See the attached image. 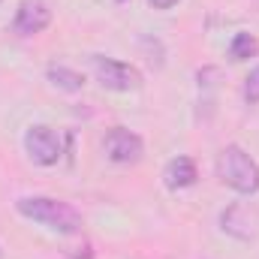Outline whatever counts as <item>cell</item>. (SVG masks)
Returning a JSON list of instances; mask_svg holds the SVG:
<instances>
[{
  "label": "cell",
  "instance_id": "obj_1",
  "mask_svg": "<svg viewBox=\"0 0 259 259\" xmlns=\"http://www.w3.org/2000/svg\"><path fill=\"white\" fill-rule=\"evenodd\" d=\"M18 214L58 232V235H78L81 232V214L61 199H52V196H24L15 202Z\"/></svg>",
  "mask_w": 259,
  "mask_h": 259
},
{
  "label": "cell",
  "instance_id": "obj_2",
  "mask_svg": "<svg viewBox=\"0 0 259 259\" xmlns=\"http://www.w3.org/2000/svg\"><path fill=\"white\" fill-rule=\"evenodd\" d=\"M217 178L235 193L253 196L259 190V163L241 145H226L217 157Z\"/></svg>",
  "mask_w": 259,
  "mask_h": 259
},
{
  "label": "cell",
  "instance_id": "obj_3",
  "mask_svg": "<svg viewBox=\"0 0 259 259\" xmlns=\"http://www.w3.org/2000/svg\"><path fill=\"white\" fill-rule=\"evenodd\" d=\"M91 66H94L97 81H100L106 91L130 94V91H139V88H142V72H139L133 64L115 61V58H103V55H94V58H91Z\"/></svg>",
  "mask_w": 259,
  "mask_h": 259
},
{
  "label": "cell",
  "instance_id": "obj_4",
  "mask_svg": "<svg viewBox=\"0 0 259 259\" xmlns=\"http://www.w3.org/2000/svg\"><path fill=\"white\" fill-rule=\"evenodd\" d=\"M24 151H27V157L36 166H55L61 160V154H64L61 136L52 127H46V124L27 127V133H24Z\"/></svg>",
  "mask_w": 259,
  "mask_h": 259
},
{
  "label": "cell",
  "instance_id": "obj_5",
  "mask_svg": "<svg viewBox=\"0 0 259 259\" xmlns=\"http://www.w3.org/2000/svg\"><path fill=\"white\" fill-rule=\"evenodd\" d=\"M220 229L238 241H253L259 235V211L247 202H232L220 214Z\"/></svg>",
  "mask_w": 259,
  "mask_h": 259
},
{
  "label": "cell",
  "instance_id": "obj_6",
  "mask_svg": "<svg viewBox=\"0 0 259 259\" xmlns=\"http://www.w3.org/2000/svg\"><path fill=\"white\" fill-rule=\"evenodd\" d=\"M103 148H106V157L112 163H121V166H130V163H139L142 154H145V142L142 136H136L133 130L127 127H112L103 139Z\"/></svg>",
  "mask_w": 259,
  "mask_h": 259
},
{
  "label": "cell",
  "instance_id": "obj_7",
  "mask_svg": "<svg viewBox=\"0 0 259 259\" xmlns=\"http://www.w3.org/2000/svg\"><path fill=\"white\" fill-rule=\"evenodd\" d=\"M52 24V6L46 0H21L12 18V30L18 36H36Z\"/></svg>",
  "mask_w": 259,
  "mask_h": 259
},
{
  "label": "cell",
  "instance_id": "obj_8",
  "mask_svg": "<svg viewBox=\"0 0 259 259\" xmlns=\"http://www.w3.org/2000/svg\"><path fill=\"white\" fill-rule=\"evenodd\" d=\"M196 178H199V172H196V163L190 157H175V160H169V166H166V172H163V181H166L169 190H187V187L196 184Z\"/></svg>",
  "mask_w": 259,
  "mask_h": 259
},
{
  "label": "cell",
  "instance_id": "obj_9",
  "mask_svg": "<svg viewBox=\"0 0 259 259\" xmlns=\"http://www.w3.org/2000/svg\"><path fill=\"white\" fill-rule=\"evenodd\" d=\"M46 78L58 88V91H66V94H75L84 88V75L72 66H64V64H49L46 69Z\"/></svg>",
  "mask_w": 259,
  "mask_h": 259
},
{
  "label": "cell",
  "instance_id": "obj_10",
  "mask_svg": "<svg viewBox=\"0 0 259 259\" xmlns=\"http://www.w3.org/2000/svg\"><path fill=\"white\" fill-rule=\"evenodd\" d=\"M256 52H259V39L253 33H247V30L235 33L232 42H229V58H232V61H247V58H253Z\"/></svg>",
  "mask_w": 259,
  "mask_h": 259
},
{
  "label": "cell",
  "instance_id": "obj_11",
  "mask_svg": "<svg viewBox=\"0 0 259 259\" xmlns=\"http://www.w3.org/2000/svg\"><path fill=\"white\" fill-rule=\"evenodd\" d=\"M244 100H247V106H256L259 103V66L247 75V81H244Z\"/></svg>",
  "mask_w": 259,
  "mask_h": 259
},
{
  "label": "cell",
  "instance_id": "obj_12",
  "mask_svg": "<svg viewBox=\"0 0 259 259\" xmlns=\"http://www.w3.org/2000/svg\"><path fill=\"white\" fill-rule=\"evenodd\" d=\"M148 3H151L154 9H172V6H175L178 0H148Z\"/></svg>",
  "mask_w": 259,
  "mask_h": 259
},
{
  "label": "cell",
  "instance_id": "obj_13",
  "mask_svg": "<svg viewBox=\"0 0 259 259\" xmlns=\"http://www.w3.org/2000/svg\"><path fill=\"white\" fill-rule=\"evenodd\" d=\"M0 256H3V250H0Z\"/></svg>",
  "mask_w": 259,
  "mask_h": 259
}]
</instances>
